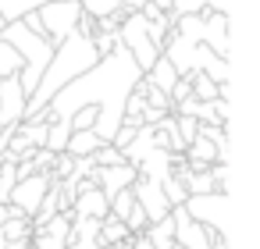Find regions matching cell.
Here are the masks:
<instances>
[{
    "label": "cell",
    "mask_w": 260,
    "mask_h": 249,
    "mask_svg": "<svg viewBox=\"0 0 260 249\" xmlns=\"http://www.w3.org/2000/svg\"><path fill=\"white\" fill-rule=\"evenodd\" d=\"M118 40H121V47L132 54V61L139 64L143 75H146V72L153 68V61L160 57V47L150 40V32H146V18H143L139 11H128V15L121 18V25H118Z\"/></svg>",
    "instance_id": "obj_4"
},
{
    "label": "cell",
    "mask_w": 260,
    "mask_h": 249,
    "mask_svg": "<svg viewBox=\"0 0 260 249\" xmlns=\"http://www.w3.org/2000/svg\"><path fill=\"white\" fill-rule=\"evenodd\" d=\"M100 146H104V139H100L93 128H72L64 153H72V157H93Z\"/></svg>",
    "instance_id": "obj_14"
},
{
    "label": "cell",
    "mask_w": 260,
    "mask_h": 249,
    "mask_svg": "<svg viewBox=\"0 0 260 249\" xmlns=\"http://www.w3.org/2000/svg\"><path fill=\"white\" fill-rule=\"evenodd\" d=\"M128 249H153V245H150V238L139 231V235H132V238H128Z\"/></svg>",
    "instance_id": "obj_29"
},
{
    "label": "cell",
    "mask_w": 260,
    "mask_h": 249,
    "mask_svg": "<svg viewBox=\"0 0 260 249\" xmlns=\"http://www.w3.org/2000/svg\"><path fill=\"white\" fill-rule=\"evenodd\" d=\"M125 238H132V231L125 228V221L114 217V214H107V217L100 221V242L111 245V242H125Z\"/></svg>",
    "instance_id": "obj_18"
},
{
    "label": "cell",
    "mask_w": 260,
    "mask_h": 249,
    "mask_svg": "<svg viewBox=\"0 0 260 249\" xmlns=\"http://www.w3.org/2000/svg\"><path fill=\"white\" fill-rule=\"evenodd\" d=\"M143 79H146V82H150L153 89H160V93H171V86L178 82V72H175V68H171V61H168V57L160 54V57L153 61V68H150V72H146Z\"/></svg>",
    "instance_id": "obj_15"
},
{
    "label": "cell",
    "mask_w": 260,
    "mask_h": 249,
    "mask_svg": "<svg viewBox=\"0 0 260 249\" xmlns=\"http://www.w3.org/2000/svg\"><path fill=\"white\" fill-rule=\"evenodd\" d=\"M143 235L150 238L153 249H171V245H175V221H171V214L160 217V221H150V224L143 228Z\"/></svg>",
    "instance_id": "obj_16"
},
{
    "label": "cell",
    "mask_w": 260,
    "mask_h": 249,
    "mask_svg": "<svg viewBox=\"0 0 260 249\" xmlns=\"http://www.w3.org/2000/svg\"><path fill=\"white\" fill-rule=\"evenodd\" d=\"M68 135H72V118H54V121H47V139H43V150H50V153H64Z\"/></svg>",
    "instance_id": "obj_17"
},
{
    "label": "cell",
    "mask_w": 260,
    "mask_h": 249,
    "mask_svg": "<svg viewBox=\"0 0 260 249\" xmlns=\"http://www.w3.org/2000/svg\"><path fill=\"white\" fill-rule=\"evenodd\" d=\"M160 54L171 61V68H175L178 75H196V72H200V43L189 40V36H182V32H175V29L168 32Z\"/></svg>",
    "instance_id": "obj_7"
},
{
    "label": "cell",
    "mask_w": 260,
    "mask_h": 249,
    "mask_svg": "<svg viewBox=\"0 0 260 249\" xmlns=\"http://www.w3.org/2000/svg\"><path fill=\"white\" fill-rule=\"evenodd\" d=\"M136 206V196H132V185L128 189H118L114 196H107V214H114V217H128V210Z\"/></svg>",
    "instance_id": "obj_20"
},
{
    "label": "cell",
    "mask_w": 260,
    "mask_h": 249,
    "mask_svg": "<svg viewBox=\"0 0 260 249\" xmlns=\"http://www.w3.org/2000/svg\"><path fill=\"white\" fill-rule=\"evenodd\" d=\"M185 214L192 217V221H200L210 235H221V238H228V224H224V217H228V192H196V196H185Z\"/></svg>",
    "instance_id": "obj_6"
},
{
    "label": "cell",
    "mask_w": 260,
    "mask_h": 249,
    "mask_svg": "<svg viewBox=\"0 0 260 249\" xmlns=\"http://www.w3.org/2000/svg\"><path fill=\"white\" fill-rule=\"evenodd\" d=\"M79 4H82V15H89V18H107V15L121 11V0H79Z\"/></svg>",
    "instance_id": "obj_23"
},
{
    "label": "cell",
    "mask_w": 260,
    "mask_h": 249,
    "mask_svg": "<svg viewBox=\"0 0 260 249\" xmlns=\"http://www.w3.org/2000/svg\"><path fill=\"white\" fill-rule=\"evenodd\" d=\"M132 135H136V128H132V125H121V128H118V132L111 135V146H118V150H125V146L132 143Z\"/></svg>",
    "instance_id": "obj_28"
},
{
    "label": "cell",
    "mask_w": 260,
    "mask_h": 249,
    "mask_svg": "<svg viewBox=\"0 0 260 249\" xmlns=\"http://www.w3.org/2000/svg\"><path fill=\"white\" fill-rule=\"evenodd\" d=\"M160 189H164V196H168V203H171V206H182V203H185V196H189L175 171H168V174L160 178Z\"/></svg>",
    "instance_id": "obj_22"
},
{
    "label": "cell",
    "mask_w": 260,
    "mask_h": 249,
    "mask_svg": "<svg viewBox=\"0 0 260 249\" xmlns=\"http://www.w3.org/2000/svg\"><path fill=\"white\" fill-rule=\"evenodd\" d=\"M36 18H40V32L57 47L64 36H72L79 29L82 4H79V0H47V4L36 8Z\"/></svg>",
    "instance_id": "obj_5"
},
{
    "label": "cell",
    "mask_w": 260,
    "mask_h": 249,
    "mask_svg": "<svg viewBox=\"0 0 260 249\" xmlns=\"http://www.w3.org/2000/svg\"><path fill=\"white\" fill-rule=\"evenodd\" d=\"M182 153H185V160H189V164H196V167H210V164H217V160H221V164H228V157L217 150V143H210V139H203V135H196Z\"/></svg>",
    "instance_id": "obj_13"
},
{
    "label": "cell",
    "mask_w": 260,
    "mask_h": 249,
    "mask_svg": "<svg viewBox=\"0 0 260 249\" xmlns=\"http://www.w3.org/2000/svg\"><path fill=\"white\" fill-rule=\"evenodd\" d=\"M47 189H50V174L32 171V174H25V178H18V182H15V189H11V196H8V203H15L25 217H32V214L40 210V203H43Z\"/></svg>",
    "instance_id": "obj_8"
},
{
    "label": "cell",
    "mask_w": 260,
    "mask_h": 249,
    "mask_svg": "<svg viewBox=\"0 0 260 249\" xmlns=\"http://www.w3.org/2000/svg\"><path fill=\"white\" fill-rule=\"evenodd\" d=\"M146 4H150V0H121V8H125V11H143Z\"/></svg>",
    "instance_id": "obj_30"
},
{
    "label": "cell",
    "mask_w": 260,
    "mask_h": 249,
    "mask_svg": "<svg viewBox=\"0 0 260 249\" xmlns=\"http://www.w3.org/2000/svg\"><path fill=\"white\" fill-rule=\"evenodd\" d=\"M0 40L11 43V47L18 50V57H22L18 86H22V89H25V96H29V93L36 89V82H40V75H43V68H47V61H50V54H54V43H50L47 36L32 32L22 18L4 22V29H0Z\"/></svg>",
    "instance_id": "obj_3"
},
{
    "label": "cell",
    "mask_w": 260,
    "mask_h": 249,
    "mask_svg": "<svg viewBox=\"0 0 260 249\" xmlns=\"http://www.w3.org/2000/svg\"><path fill=\"white\" fill-rule=\"evenodd\" d=\"M0 235H4L8 242H15V238H32V221H29V217H11V221L0 224Z\"/></svg>",
    "instance_id": "obj_21"
},
{
    "label": "cell",
    "mask_w": 260,
    "mask_h": 249,
    "mask_svg": "<svg viewBox=\"0 0 260 249\" xmlns=\"http://www.w3.org/2000/svg\"><path fill=\"white\" fill-rule=\"evenodd\" d=\"M143 79L139 64L132 61V54L118 43L111 54H104L89 72H82L79 79H72L64 89H57L47 103V111L54 118H72L79 107H96V121L93 132L111 143V135L121 128L125 118V100L136 89V82Z\"/></svg>",
    "instance_id": "obj_1"
},
{
    "label": "cell",
    "mask_w": 260,
    "mask_h": 249,
    "mask_svg": "<svg viewBox=\"0 0 260 249\" xmlns=\"http://www.w3.org/2000/svg\"><path fill=\"white\" fill-rule=\"evenodd\" d=\"M72 214L75 217H107V196L100 192V185H89V189H82V192H75V199H72Z\"/></svg>",
    "instance_id": "obj_12"
},
{
    "label": "cell",
    "mask_w": 260,
    "mask_h": 249,
    "mask_svg": "<svg viewBox=\"0 0 260 249\" xmlns=\"http://www.w3.org/2000/svg\"><path fill=\"white\" fill-rule=\"evenodd\" d=\"M132 196H136V203L143 206L146 221H160V217H168V214H171V203H168V196H164L160 182H153V178L136 174V182H132Z\"/></svg>",
    "instance_id": "obj_9"
},
{
    "label": "cell",
    "mask_w": 260,
    "mask_h": 249,
    "mask_svg": "<svg viewBox=\"0 0 260 249\" xmlns=\"http://www.w3.org/2000/svg\"><path fill=\"white\" fill-rule=\"evenodd\" d=\"M210 249H228V238H221V235H214V238H210Z\"/></svg>",
    "instance_id": "obj_31"
},
{
    "label": "cell",
    "mask_w": 260,
    "mask_h": 249,
    "mask_svg": "<svg viewBox=\"0 0 260 249\" xmlns=\"http://www.w3.org/2000/svg\"><path fill=\"white\" fill-rule=\"evenodd\" d=\"M0 29H4V18H0Z\"/></svg>",
    "instance_id": "obj_32"
},
{
    "label": "cell",
    "mask_w": 260,
    "mask_h": 249,
    "mask_svg": "<svg viewBox=\"0 0 260 249\" xmlns=\"http://www.w3.org/2000/svg\"><path fill=\"white\" fill-rule=\"evenodd\" d=\"M121 160H125V157H121V150H118V146H111V143H104V146L93 153V164H96V167H111V164H121Z\"/></svg>",
    "instance_id": "obj_26"
},
{
    "label": "cell",
    "mask_w": 260,
    "mask_h": 249,
    "mask_svg": "<svg viewBox=\"0 0 260 249\" xmlns=\"http://www.w3.org/2000/svg\"><path fill=\"white\" fill-rule=\"evenodd\" d=\"M232 15H217V11H203V36L200 43L210 47L217 57H232Z\"/></svg>",
    "instance_id": "obj_10"
},
{
    "label": "cell",
    "mask_w": 260,
    "mask_h": 249,
    "mask_svg": "<svg viewBox=\"0 0 260 249\" xmlns=\"http://www.w3.org/2000/svg\"><path fill=\"white\" fill-rule=\"evenodd\" d=\"M96 61H100V54H96V47H93V40H89V36H82V32L64 36V40L54 47V54H50L47 68H43V75H40L36 89L25 96V114H22V118H29V114H36V111H43L57 89H64L72 79H79L82 72H89Z\"/></svg>",
    "instance_id": "obj_2"
},
{
    "label": "cell",
    "mask_w": 260,
    "mask_h": 249,
    "mask_svg": "<svg viewBox=\"0 0 260 249\" xmlns=\"http://www.w3.org/2000/svg\"><path fill=\"white\" fill-rule=\"evenodd\" d=\"M18 68H22L18 50H15L11 43H4V40H0V75H15Z\"/></svg>",
    "instance_id": "obj_24"
},
{
    "label": "cell",
    "mask_w": 260,
    "mask_h": 249,
    "mask_svg": "<svg viewBox=\"0 0 260 249\" xmlns=\"http://www.w3.org/2000/svg\"><path fill=\"white\" fill-rule=\"evenodd\" d=\"M189 79H192V96H196V100H214V96H217V82L207 79L203 72H196V75H189Z\"/></svg>",
    "instance_id": "obj_25"
},
{
    "label": "cell",
    "mask_w": 260,
    "mask_h": 249,
    "mask_svg": "<svg viewBox=\"0 0 260 249\" xmlns=\"http://www.w3.org/2000/svg\"><path fill=\"white\" fill-rule=\"evenodd\" d=\"M40 4H47V0H0V18H4V22H15V18H22L25 11H36Z\"/></svg>",
    "instance_id": "obj_19"
},
{
    "label": "cell",
    "mask_w": 260,
    "mask_h": 249,
    "mask_svg": "<svg viewBox=\"0 0 260 249\" xmlns=\"http://www.w3.org/2000/svg\"><path fill=\"white\" fill-rule=\"evenodd\" d=\"M146 224H150V221H146V214H143V206H139V203H136V206H132V210H128V217H125V228H128V231H132V235H139V231H143V228H146Z\"/></svg>",
    "instance_id": "obj_27"
},
{
    "label": "cell",
    "mask_w": 260,
    "mask_h": 249,
    "mask_svg": "<svg viewBox=\"0 0 260 249\" xmlns=\"http://www.w3.org/2000/svg\"><path fill=\"white\" fill-rule=\"evenodd\" d=\"M136 164H128V160H121V164H111V167H96L93 171V178H96V185H100V192L104 196H114L118 189H128L132 182H136Z\"/></svg>",
    "instance_id": "obj_11"
}]
</instances>
